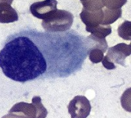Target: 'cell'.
Returning a JSON list of instances; mask_svg holds the SVG:
<instances>
[{"label": "cell", "instance_id": "cell-1", "mask_svg": "<svg viewBox=\"0 0 131 118\" xmlns=\"http://www.w3.org/2000/svg\"><path fill=\"white\" fill-rule=\"evenodd\" d=\"M84 39L74 31L60 34L21 31L5 41L0 68L7 78L21 83L68 77L81 69L87 58Z\"/></svg>", "mask_w": 131, "mask_h": 118}, {"label": "cell", "instance_id": "cell-2", "mask_svg": "<svg viewBox=\"0 0 131 118\" xmlns=\"http://www.w3.org/2000/svg\"><path fill=\"white\" fill-rule=\"evenodd\" d=\"M74 22V15L70 12L57 9L52 15L43 19L41 25L49 32H64L69 30Z\"/></svg>", "mask_w": 131, "mask_h": 118}, {"label": "cell", "instance_id": "cell-3", "mask_svg": "<svg viewBox=\"0 0 131 118\" xmlns=\"http://www.w3.org/2000/svg\"><path fill=\"white\" fill-rule=\"evenodd\" d=\"M9 113L21 114L26 118H46L48 111L41 103L39 96H35L31 99V104L19 102L12 106Z\"/></svg>", "mask_w": 131, "mask_h": 118}, {"label": "cell", "instance_id": "cell-4", "mask_svg": "<svg viewBox=\"0 0 131 118\" xmlns=\"http://www.w3.org/2000/svg\"><path fill=\"white\" fill-rule=\"evenodd\" d=\"M68 110L71 118H87L91 114V105L85 96L78 95L69 102Z\"/></svg>", "mask_w": 131, "mask_h": 118}, {"label": "cell", "instance_id": "cell-5", "mask_svg": "<svg viewBox=\"0 0 131 118\" xmlns=\"http://www.w3.org/2000/svg\"><path fill=\"white\" fill-rule=\"evenodd\" d=\"M57 5L58 2L56 0H44L34 2L30 6V12L37 18L45 19L57 10Z\"/></svg>", "mask_w": 131, "mask_h": 118}, {"label": "cell", "instance_id": "cell-6", "mask_svg": "<svg viewBox=\"0 0 131 118\" xmlns=\"http://www.w3.org/2000/svg\"><path fill=\"white\" fill-rule=\"evenodd\" d=\"M131 54V48L130 45L125 43H120L108 49L107 55L104 58L111 63L119 64L122 66H125V59Z\"/></svg>", "mask_w": 131, "mask_h": 118}, {"label": "cell", "instance_id": "cell-7", "mask_svg": "<svg viewBox=\"0 0 131 118\" xmlns=\"http://www.w3.org/2000/svg\"><path fill=\"white\" fill-rule=\"evenodd\" d=\"M80 18L82 22H84V24L86 25V28H91L101 25L104 18L103 9L90 12L83 8L80 14Z\"/></svg>", "mask_w": 131, "mask_h": 118}, {"label": "cell", "instance_id": "cell-8", "mask_svg": "<svg viewBox=\"0 0 131 118\" xmlns=\"http://www.w3.org/2000/svg\"><path fill=\"white\" fill-rule=\"evenodd\" d=\"M18 20V15L11 5L0 4V23H12Z\"/></svg>", "mask_w": 131, "mask_h": 118}, {"label": "cell", "instance_id": "cell-9", "mask_svg": "<svg viewBox=\"0 0 131 118\" xmlns=\"http://www.w3.org/2000/svg\"><path fill=\"white\" fill-rule=\"evenodd\" d=\"M84 41H85V45L87 48V54L88 51L91 49H94V48L101 49L104 53H105L108 48V45L105 38H99L92 35L86 38Z\"/></svg>", "mask_w": 131, "mask_h": 118}, {"label": "cell", "instance_id": "cell-10", "mask_svg": "<svg viewBox=\"0 0 131 118\" xmlns=\"http://www.w3.org/2000/svg\"><path fill=\"white\" fill-rule=\"evenodd\" d=\"M103 12H104V18L101 25H108L113 24L122 15L121 8L109 9L106 8L103 9Z\"/></svg>", "mask_w": 131, "mask_h": 118}, {"label": "cell", "instance_id": "cell-11", "mask_svg": "<svg viewBox=\"0 0 131 118\" xmlns=\"http://www.w3.org/2000/svg\"><path fill=\"white\" fill-rule=\"evenodd\" d=\"M86 31L88 32H91L92 35L99 38H105L107 36H108L111 31V27L110 25H98L94 28H86Z\"/></svg>", "mask_w": 131, "mask_h": 118}, {"label": "cell", "instance_id": "cell-12", "mask_svg": "<svg viewBox=\"0 0 131 118\" xmlns=\"http://www.w3.org/2000/svg\"><path fill=\"white\" fill-rule=\"evenodd\" d=\"M81 3L83 5V8L90 12L97 11L103 9L104 8L101 0H87Z\"/></svg>", "mask_w": 131, "mask_h": 118}, {"label": "cell", "instance_id": "cell-13", "mask_svg": "<svg viewBox=\"0 0 131 118\" xmlns=\"http://www.w3.org/2000/svg\"><path fill=\"white\" fill-rule=\"evenodd\" d=\"M130 22L125 21L123 24H121L118 28V35L124 39L130 40Z\"/></svg>", "mask_w": 131, "mask_h": 118}, {"label": "cell", "instance_id": "cell-14", "mask_svg": "<svg viewBox=\"0 0 131 118\" xmlns=\"http://www.w3.org/2000/svg\"><path fill=\"white\" fill-rule=\"evenodd\" d=\"M104 53L101 49H98V48L91 49L88 51V55L89 57V59L93 64H97L101 62L103 58L104 57Z\"/></svg>", "mask_w": 131, "mask_h": 118}, {"label": "cell", "instance_id": "cell-15", "mask_svg": "<svg viewBox=\"0 0 131 118\" xmlns=\"http://www.w3.org/2000/svg\"><path fill=\"white\" fill-rule=\"evenodd\" d=\"M102 4L109 9H118L124 6L127 0H101Z\"/></svg>", "mask_w": 131, "mask_h": 118}, {"label": "cell", "instance_id": "cell-16", "mask_svg": "<svg viewBox=\"0 0 131 118\" xmlns=\"http://www.w3.org/2000/svg\"><path fill=\"white\" fill-rule=\"evenodd\" d=\"M2 118H26L22 114H15V113H9L5 116H3Z\"/></svg>", "mask_w": 131, "mask_h": 118}, {"label": "cell", "instance_id": "cell-17", "mask_svg": "<svg viewBox=\"0 0 131 118\" xmlns=\"http://www.w3.org/2000/svg\"><path fill=\"white\" fill-rule=\"evenodd\" d=\"M13 0H0V4H8L11 5Z\"/></svg>", "mask_w": 131, "mask_h": 118}, {"label": "cell", "instance_id": "cell-18", "mask_svg": "<svg viewBox=\"0 0 131 118\" xmlns=\"http://www.w3.org/2000/svg\"><path fill=\"white\" fill-rule=\"evenodd\" d=\"M85 1H87V0H81V2H85Z\"/></svg>", "mask_w": 131, "mask_h": 118}]
</instances>
